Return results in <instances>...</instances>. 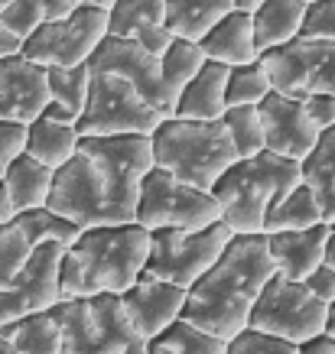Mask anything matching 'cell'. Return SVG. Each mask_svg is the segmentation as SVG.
Returning a JSON list of instances; mask_svg holds the SVG:
<instances>
[{"mask_svg": "<svg viewBox=\"0 0 335 354\" xmlns=\"http://www.w3.org/2000/svg\"><path fill=\"white\" fill-rule=\"evenodd\" d=\"M46 85H49V101L62 104L65 111L72 114H82L88 101V88H91V72H88V62L82 65H69V68H46Z\"/></svg>", "mask_w": 335, "mask_h": 354, "instance_id": "31", "label": "cell"}, {"mask_svg": "<svg viewBox=\"0 0 335 354\" xmlns=\"http://www.w3.org/2000/svg\"><path fill=\"white\" fill-rule=\"evenodd\" d=\"M153 166L173 172L179 183L212 192L221 172L238 160L221 120H185L163 118L150 133Z\"/></svg>", "mask_w": 335, "mask_h": 354, "instance_id": "5", "label": "cell"}, {"mask_svg": "<svg viewBox=\"0 0 335 354\" xmlns=\"http://www.w3.org/2000/svg\"><path fill=\"white\" fill-rule=\"evenodd\" d=\"M260 127H264V150L287 156V160L303 162L306 153L316 147V140L323 130L313 124V118L306 114L303 101L283 91H271L257 104Z\"/></svg>", "mask_w": 335, "mask_h": 354, "instance_id": "14", "label": "cell"}, {"mask_svg": "<svg viewBox=\"0 0 335 354\" xmlns=\"http://www.w3.org/2000/svg\"><path fill=\"white\" fill-rule=\"evenodd\" d=\"M30 250H33L30 241L23 237V231L13 221L7 227H0V290L10 286V279L20 273V267L30 257Z\"/></svg>", "mask_w": 335, "mask_h": 354, "instance_id": "34", "label": "cell"}, {"mask_svg": "<svg viewBox=\"0 0 335 354\" xmlns=\"http://www.w3.org/2000/svg\"><path fill=\"white\" fill-rule=\"evenodd\" d=\"M0 354H17V348H13V344L3 338V335H0Z\"/></svg>", "mask_w": 335, "mask_h": 354, "instance_id": "50", "label": "cell"}, {"mask_svg": "<svg viewBox=\"0 0 335 354\" xmlns=\"http://www.w3.org/2000/svg\"><path fill=\"white\" fill-rule=\"evenodd\" d=\"M303 286L313 292L319 302H325V306H329V302H335V270L325 267V263H319V267H316L313 273L303 279Z\"/></svg>", "mask_w": 335, "mask_h": 354, "instance_id": "40", "label": "cell"}, {"mask_svg": "<svg viewBox=\"0 0 335 354\" xmlns=\"http://www.w3.org/2000/svg\"><path fill=\"white\" fill-rule=\"evenodd\" d=\"M120 306L127 312L134 332L150 342L153 335H160L166 325H173L183 315L185 290L173 286V283H163L150 273H141L130 290L120 292Z\"/></svg>", "mask_w": 335, "mask_h": 354, "instance_id": "16", "label": "cell"}, {"mask_svg": "<svg viewBox=\"0 0 335 354\" xmlns=\"http://www.w3.org/2000/svg\"><path fill=\"white\" fill-rule=\"evenodd\" d=\"M53 176L55 169L33 160L30 153H20L0 179L7 195H10L13 212L20 215V212H30V208H43L49 202V192H53Z\"/></svg>", "mask_w": 335, "mask_h": 354, "instance_id": "22", "label": "cell"}, {"mask_svg": "<svg viewBox=\"0 0 335 354\" xmlns=\"http://www.w3.org/2000/svg\"><path fill=\"white\" fill-rule=\"evenodd\" d=\"M62 354H69V351H62Z\"/></svg>", "mask_w": 335, "mask_h": 354, "instance_id": "53", "label": "cell"}, {"mask_svg": "<svg viewBox=\"0 0 335 354\" xmlns=\"http://www.w3.org/2000/svg\"><path fill=\"white\" fill-rule=\"evenodd\" d=\"M271 78L264 72L260 59L244 65H231L228 68V85H225V108H238V104H260L271 95Z\"/></svg>", "mask_w": 335, "mask_h": 354, "instance_id": "32", "label": "cell"}, {"mask_svg": "<svg viewBox=\"0 0 335 354\" xmlns=\"http://www.w3.org/2000/svg\"><path fill=\"white\" fill-rule=\"evenodd\" d=\"M221 124L228 130V140L235 153L241 156H254L264 150V127H260V114L257 104H238V108H225Z\"/></svg>", "mask_w": 335, "mask_h": 354, "instance_id": "33", "label": "cell"}, {"mask_svg": "<svg viewBox=\"0 0 335 354\" xmlns=\"http://www.w3.org/2000/svg\"><path fill=\"white\" fill-rule=\"evenodd\" d=\"M163 10L173 39L199 43L225 13L235 10V3L231 0H163Z\"/></svg>", "mask_w": 335, "mask_h": 354, "instance_id": "24", "label": "cell"}, {"mask_svg": "<svg viewBox=\"0 0 335 354\" xmlns=\"http://www.w3.org/2000/svg\"><path fill=\"white\" fill-rule=\"evenodd\" d=\"M46 10V20H59V17H69V13L78 7V0H39Z\"/></svg>", "mask_w": 335, "mask_h": 354, "instance_id": "42", "label": "cell"}, {"mask_svg": "<svg viewBox=\"0 0 335 354\" xmlns=\"http://www.w3.org/2000/svg\"><path fill=\"white\" fill-rule=\"evenodd\" d=\"M306 3H313V0H306Z\"/></svg>", "mask_w": 335, "mask_h": 354, "instance_id": "52", "label": "cell"}, {"mask_svg": "<svg viewBox=\"0 0 335 354\" xmlns=\"http://www.w3.org/2000/svg\"><path fill=\"white\" fill-rule=\"evenodd\" d=\"M300 101H303L306 114L313 118V124L319 130L335 127V95H329V91H313V95H303Z\"/></svg>", "mask_w": 335, "mask_h": 354, "instance_id": "39", "label": "cell"}, {"mask_svg": "<svg viewBox=\"0 0 335 354\" xmlns=\"http://www.w3.org/2000/svg\"><path fill=\"white\" fill-rule=\"evenodd\" d=\"M325 315H329V306L316 299L303 283H293V279L273 273L251 309L248 328L300 344L325 332Z\"/></svg>", "mask_w": 335, "mask_h": 354, "instance_id": "8", "label": "cell"}, {"mask_svg": "<svg viewBox=\"0 0 335 354\" xmlns=\"http://www.w3.org/2000/svg\"><path fill=\"white\" fill-rule=\"evenodd\" d=\"M17 218V212H13L10 205V195H7V189H3V183H0V227H7Z\"/></svg>", "mask_w": 335, "mask_h": 354, "instance_id": "45", "label": "cell"}, {"mask_svg": "<svg viewBox=\"0 0 335 354\" xmlns=\"http://www.w3.org/2000/svg\"><path fill=\"white\" fill-rule=\"evenodd\" d=\"M10 0H0V13H3V7H7ZM20 39H13L10 32L3 30V23H0V55H13V53H20Z\"/></svg>", "mask_w": 335, "mask_h": 354, "instance_id": "44", "label": "cell"}, {"mask_svg": "<svg viewBox=\"0 0 335 354\" xmlns=\"http://www.w3.org/2000/svg\"><path fill=\"white\" fill-rule=\"evenodd\" d=\"M199 49L206 59L221 65H244L260 59L254 49V26H251V13L231 10L212 26V30L199 39Z\"/></svg>", "mask_w": 335, "mask_h": 354, "instance_id": "20", "label": "cell"}, {"mask_svg": "<svg viewBox=\"0 0 335 354\" xmlns=\"http://www.w3.org/2000/svg\"><path fill=\"white\" fill-rule=\"evenodd\" d=\"M153 169V143L147 133L82 137L72 160L53 176L49 208L75 221L82 231L101 225H127L137 212L141 179Z\"/></svg>", "mask_w": 335, "mask_h": 354, "instance_id": "1", "label": "cell"}, {"mask_svg": "<svg viewBox=\"0 0 335 354\" xmlns=\"http://www.w3.org/2000/svg\"><path fill=\"white\" fill-rule=\"evenodd\" d=\"M303 39H325L335 43V0H313L306 3V17L300 26Z\"/></svg>", "mask_w": 335, "mask_h": 354, "instance_id": "37", "label": "cell"}, {"mask_svg": "<svg viewBox=\"0 0 335 354\" xmlns=\"http://www.w3.org/2000/svg\"><path fill=\"white\" fill-rule=\"evenodd\" d=\"M325 267L335 270V231H329V241H325V257H323Z\"/></svg>", "mask_w": 335, "mask_h": 354, "instance_id": "46", "label": "cell"}, {"mask_svg": "<svg viewBox=\"0 0 335 354\" xmlns=\"http://www.w3.org/2000/svg\"><path fill=\"white\" fill-rule=\"evenodd\" d=\"M228 68H231V65H221V62L206 59V62H202V68L192 75V82H189V85L179 91V97H176L173 118L221 120V114H225Z\"/></svg>", "mask_w": 335, "mask_h": 354, "instance_id": "19", "label": "cell"}, {"mask_svg": "<svg viewBox=\"0 0 335 354\" xmlns=\"http://www.w3.org/2000/svg\"><path fill=\"white\" fill-rule=\"evenodd\" d=\"M0 335L17 348V354H62V335L49 312L23 315L17 322L3 325Z\"/></svg>", "mask_w": 335, "mask_h": 354, "instance_id": "27", "label": "cell"}, {"mask_svg": "<svg viewBox=\"0 0 335 354\" xmlns=\"http://www.w3.org/2000/svg\"><path fill=\"white\" fill-rule=\"evenodd\" d=\"M13 225L23 231V237L30 241V247L46 244V241H55V244H62V247H72L75 244V237L82 234V227H78L75 221L62 218L59 212H53L49 205H43V208H30V212H20V215L13 218Z\"/></svg>", "mask_w": 335, "mask_h": 354, "instance_id": "30", "label": "cell"}, {"mask_svg": "<svg viewBox=\"0 0 335 354\" xmlns=\"http://www.w3.org/2000/svg\"><path fill=\"white\" fill-rule=\"evenodd\" d=\"M296 354H335V338L332 335H313V338H306V342L296 344Z\"/></svg>", "mask_w": 335, "mask_h": 354, "instance_id": "41", "label": "cell"}, {"mask_svg": "<svg viewBox=\"0 0 335 354\" xmlns=\"http://www.w3.org/2000/svg\"><path fill=\"white\" fill-rule=\"evenodd\" d=\"M62 244L46 241L30 250L20 273L10 279L7 290H0V328L17 322L23 315L49 312L59 296V260H62Z\"/></svg>", "mask_w": 335, "mask_h": 354, "instance_id": "12", "label": "cell"}, {"mask_svg": "<svg viewBox=\"0 0 335 354\" xmlns=\"http://www.w3.org/2000/svg\"><path fill=\"white\" fill-rule=\"evenodd\" d=\"M49 101L46 68L30 62L26 55H0V120L33 124Z\"/></svg>", "mask_w": 335, "mask_h": 354, "instance_id": "15", "label": "cell"}, {"mask_svg": "<svg viewBox=\"0 0 335 354\" xmlns=\"http://www.w3.org/2000/svg\"><path fill=\"white\" fill-rule=\"evenodd\" d=\"M231 234L235 231L225 221H215V225L199 227V231L156 227V231H150V254H147L143 273H150L163 283H173L179 290H189L221 257Z\"/></svg>", "mask_w": 335, "mask_h": 354, "instance_id": "6", "label": "cell"}, {"mask_svg": "<svg viewBox=\"0 0 335 354\" xmlns=\"http://www.w3.org/2000/svg\"><path fill=\"white\" fill-rule=\"evenodd\" d=\"M134 221L147 231L156 227H183V231H199L221 221L218 202L212 192L195 189L189 183H179L173 172L153 166L141 179V195H137V212Z\"/></svg>", "mask_w": 335, "mask_h": 354, "instance_id": "7", "label": "cell"}, {"mask_svg": "<svg viewBox=\"0 0 335 354\" xmlns=\"http://www.w3.org/2000/svg\"><path fill=\"white\" fill-rule=\"evenodd\" d=\"M160 114L124 78L111 75V72H95L75 130L82 137H108V133H147L150 137L160 127Z\"/></svg>", "mask_w": 335, "mask_h": 354, "instance_id": "10", "label": "cell"}, {"mask_svg": "<svg viewBox=\"0 0 335 354\" xmlns=\"http://www.w3.org/2000/svg\"><path fill=\"white\" fill-rule=\"evenodd\" d=\"M150 231L137 221L85 227L59 260V296L88 299L98 292L130 290L147 267Z\"/></svg>", "mask_w": 335, "mask_h": 354, "instance_id": "3", "label": "cell"}, {"mask_svg": "<svg viewBox=\"0 0 335 354\" xmlns=\"http://www.w3.org/2000/svg\"><path fill=\"white\" fill-rule=\"evenodd\" d=\"M303 17H306V0H264L257 10L251 13L257 55L296 39L300 26H303Z\"/></svg>", "mask_w": 335, "mask_h": 354, "instance_id": "21", "label": "cell"}, {"mask_svg": "<svg viewBox=\"0 0 335 354\" xmlns=\"http://www.w3.org/2000/svg\"><path fill=\"white\" fill-rule=\"evenodd\" d=\"M300 176L303 183L313 189L323 221H335V127H325L316 140V147L306 153L300 162Z\"/></svg>", "mask_w": 335, "mask_h": 354, "instance_id": "23", "label": "cell"}, {"mask_svg": "<svg viewBox=\"0 0 335 354\" xmlns=\"http://www.w3.org/2000/svg\"><path fill=\"white\" fill-rule=\"evenodd\" d=\"M329 231H332V225L319 221V225L303 227V231H277V234H267V250H271V260H273V267H277V273L283 279L303 283L323 263Z\"/></svg>", "mask_w": 335, "mask_h": 354, "instance_id": "18", "label": "cell"}, {"mask_svg": "<svg viewBox=\"0 0 335 354\" xmlns=\"http://www.w3.org/2000/svg\"><path fill=\"white\" fill-rule=\"evenodd\" d=\"M332 231H335V221H332Z\"/></svg>", "mask_w": 335, "mask_h": 354, "instance_id": "51", "label": "cell"}, {"mask_svg": "<svg viewBox=\"0 0 335 354\" xmlns=\"http://www.w3.org/2000/svg\"><path fill=\"white\" fill-rule=\"evenodd\" d=\"M39 118H46V120H59V124H75V114L72 111H65L62 104H55V101H46V108H43V114Z\"/></svg>", "mask_w": 335, "mask_h": 354, "instance_id": "43", "label": "cell"}, {"mask_svg": "<svg viewBox=\"0 0 335 354\" xmlns=\"http://www.w3.org/2000/svg\"><path fill=\"white\" fill-rule=\"evenodd\" d=\"M78 3H88V7H101V10H108L114 0H78Z\"/></svg>", "mask_w": 335, "mask_h": 354, "instance_id": "49", "label": "cell"}, {"mask_svg": "<svg viewBox=\"0 0 335 354\" xmlns=\"http://www.w3.org/2000/svg\"><path fill=\"white\" fill-rule=\"evenodd\" d=\"M108 36V10L78 3L69 17L46 20L36 26L33 36H26L20 46V55L43 68H69V65L88 62V55L98 49V43Z\"/></svg>", "mask_w": 335, "mask_h": 354, "instance_id": "9", "label": "cell"}, {"mask_svg": "<svg viewBox=\"0 0 335 354\" xmlns=\"http://www.w3.org/2000/svg\"><path fill=\"white\" fill-rule=\"evenodd\" d=\"M88 72L91 75L111 72V75L124 78L160 118H173V104H170L160 82V55L147 53L141 43L120 39V36H105L95 53L88 55Z\"/></svg>", "mask_w": 335, "mask_h": 354, "instance_id": "13", "label": "cell"}, {"mask_svg": "<svg viewBox=\"0 0 335 354\" xmlns=\"http://www.w3.org/2000/svg\"><path fill=\"white\" fill-rule=\"evenodd\" d=\"M273 273L267 234H231L221 257L185 290L183 319L231 342L248 328L251 309Z\"/></svg>", "mask_w": 335, "mask_h": 354, "instance_id": "2", "label": "cell"}, {"mask_svg": "<svg viewBox=\"0 0 335 354\" xmlns=\"http://www.w3.org/2000/svg\"><path fill=\"white\" fill-rule=\"evenodd\" d=\"M225 354H296V344L283 342L277 335H264V332H254V328H244V332H238L228 342Z\"/></svg>", "mask_w": 335, "mask_h": 354, "instance_id": "36", "label": "cell"}, {"mask_svg": "<svg viewBox=\"0 0 335 354\" xmlns=\"http://www.w3.org/2000/svg\"><path fill=\"white\" fill-rule=\"evenodd\" d=\"M0 23H3V30L10 32L13 39H26L36 32L39 23H46V10L39 0H10L3 13H0Z\"/></svg>", "mask_w": 335, "mask_h": 354, "instance_id": "35", "label": "cell"}, {"mask_svg": "<svg viewBox=\"0 0 335 354\" xmlns=\"http://www.w3.org/2000/svg\"><path fill=\"white\" fill-rule=\"evenodd\" d=\"M26 143V127L23 124H10V120H0V179L17 156L23 153Z\"/></svg>", "mask_w": 335, "mask_h": 354, "instance_id": "38", "label": "cell"}, {"mask_svg": "<svg viewBox=\"0 0 335 354\" xmlns=\"http://www.w3.org/2000/svg\"><path fill=\"white\" fill-rule=\"evenodd\" d=\"M78 140H82V133L75 130V124L36 118L33 124H26L23 153H30L33 160H39L49 169H59L62 162L72 160V153L78 150Z\"/></svg>", "mask_w": 335, "mask_h": 354, "instance_id": "25", "label": "cell"}, {"mask_svg": "<svg viewBox=\"0 0 335 354\" xmlns=\"http://www.w3.org/2000/svg\"><path fill=\"white\" fill-rule=\"evenodd\" d=\"M300 162L260 150L254 156H241L228 166L212 185V198L218 202L221 221L235 234H264V218L277 198L300 183Z\"/></svg>", "mask_w": 335, "mask_h": 354, "instance_id": "4", "label": "cell"}, {"mask_svg": "<svg viewBox=\"0 0 335 354\" xmlns=\"http://www.w3.org/2000/svg\"><path fill=\"white\" fill-rule=\"evenodd\" d=\"M225 348L228 342L208 335L199 325L185 322L183 315L147 342V354H225Z\"/></svg>", "mask_w": 335, "mask_h": 354, "instance_id": "28", "label": "cell"}, {"mask_svg": "<svg viewBox=\"0 0 335 354\" xmlns=\"http://www.w3.org/2000/svg\"><path fill=\"white\" fill-rule=\"evenodd\" d=\"M108 36L134 39L147 53L163 55L173 36L166 30L163 0H114L108 7Z\"/></svg>", "mask_w": 335, "mask_h": 354, "instance_id": "17", "label": "cell"}, {"mask_svg": "<svg viewBox=\"0 0 335 354\" xmlns=\"http://www.w3.org/2000/svg\"><path fill=\"white\" fill-rule=\"evenodd\" d=\"M235 3V10H244V13H254L264 3V0H231Z\"/></svg>", "mask_w": 335, "mask_h": 354, "instance_id": "47", "label": "cell"}, {"mask_svg": "<svg viewBox=\"0 0 335 354\" xmlns=\"http://www.w3.org/2000/svg\"><path fill=\"white\" fill-rule=\"evenodd\" d=\"M323 221V212H319V202H316L313 189L300 179L290 192L277 198L271 205V212L264 218V234H277V231H303V227H313Z\"/></svg>", "mask_w": 335, "mask_h": 354, "instance_id": "26", "label": "cell"}, {"mask_svg": "<svg viewBox=\"0 0 335 354\" xmlns=\"http://www.w3.org/2000/svg\"><path fill=\"white\" fill-rule=\"evenodd\" d=\"M325 335L335 338V302H329V315H325Z\"/></svg>", "mask_w": 335, "mask_h": 354, "instance_id": "48", "label": "cell"}, {"mask_svg": "<svg viewBox=\"0 0 335 354\" xmlns=\"http://www.w3.org/2000/svg\"><path fill=\"white\" fill-rule=\"evenodd\" d=\"M202 62H206V55H202L199 43H189V39H173L166 46V53L160 55V82L173 108L179 91L192 82V75L202 68Z\"/></svg>", "mask_w": 335, "mask_h": 354, "instance_id": "29", "label": "cell"}, {"mask_svg": "<svg viewBox=\"0 0 335 354\" xmlns=\"http://www.w3.org/2000/svg\"><path fill=\"white\" fill-rule=\"evenodd\" d=\"M260 65L271 78L273 91L293 97L313 95V91L335 95V43L296 36L277 49H267L260 55Z\"/></svg>", "mask_w": 335, "mask_h": 354, "instance_id": "11", "label": "cell"}]
</instances>
